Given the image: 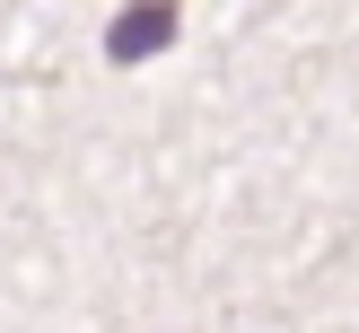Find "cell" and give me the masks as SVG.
Returning a JSON list of instances; mask_svg holds the SVG:
<instances>
[{
	"instance_id": "obj_1",
	"label": "cell",
	"mask_w": 359,
	"mask_h": 333,
	"mask_svg": "<svg viewBox=\"0 0 359 333\" xmlns=\"http://www.w3.org/2000/svg\"><path fill=\"white\" fill-rule=\"evenodd\" d=\"M158 44H175V9H123L114 27H105V53H114V62H149Z\"/></svg>"
}]
</instances>
